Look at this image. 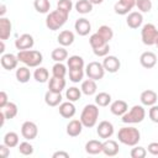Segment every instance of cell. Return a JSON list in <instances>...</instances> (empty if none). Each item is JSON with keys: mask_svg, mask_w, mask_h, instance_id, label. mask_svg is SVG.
<instances>
[{"mask_svg": "<svg viewBox=\"0 0 158 158\" xmlns=\"http://www.w3.org/2000/svg\"><path fill=\"white\" fill-rule=\"evenodd\" d=\"M105 68L102 65V63L100 62H90L89 64H86L85 67V74L88 75V78L90 79H94V80H100L104 78L105 75Z\"/></svg>", "mask_w": 158, "mask_h": 158, "instance_id": "cell-7", "label": "cell"}, {"mask_svg": "<svg viewBox=\"0 0 158 158\" xmlns=\"http://www.w3.org/2000/svg\"><path fill=\"white\" fill-rule=\"evenodd\" d=\"M0 156L2 158H7L10 156V147H7L5 143L0 144Z\"/></svg>", "mask_w": 158, "mask_h": 158, "instance_id": "cell-50", "label": "cell"}, {"mask_svg": "<svg viewBox=\"0 0 158 158\" xmlns=\"http://www.w3.org/2000/svg\"><path fill=\"white\" fill-rule=\"evenodd\" d=\"M51 57L54 62H63L65 59H68V51L62 46L58 48H54L51 53Z\"/></svg>", "mask_w": 158, "mask_h": 158, "instance_id": "cell-32", "label": "cell"}, {"mask_svg": "<svg viewBox=\"0 0 158 158\" xmlns=\"http://www.w3.org/2000/svg\"><path fill=\"white\" fill-rule=\"evenodd\" d=\"M17 148H19V152L22 156H31L33 153V146L27 139L23 141V142H21V143H19Z\"/></svg>", "mask_w": 158, "mask_h": 158, "instance_id": "cell-42", "label": "cell"}, {"mask_svg": "<svg viewBox=\"0 0 158 158\" xmlns=\"http://www.w3.org/2000/svg\"><path fill=\"white\" fill-rule=\"evenodd\" d=\"M58 110H59V115H60L62 117H64V118H72V117L75 115V112H77L73 101H69V100L62 102V104L59 105Z\"/></svg>", "mask_w": 158, "mask_h": 158, "instance_id": "cell-20", "label": "cell"}, {"mask_svg": "<svg viewBox=\"0 0 158 158\" xmlns=\"http://www.w3.org/2000/svg\"><path fill=\"white\" fill-rule=\"evenodd\" d=\"M120 152V147L118 143L115 139H105V142H102V153L107 157H115L117 153Z\"/></svg>", "mask_w": 158, "mask_h": 158, "instance_id": "cell-15", "label": "cell"}, {"mask_svg": "<svg viewBox=\"0 0 158 158\" xmlns=\"http://www.w3.org/2000/svg\"><path fill=\"white\" fill-rule=\"evenodd\" d=\"M96 32H98L106 42H110V41L112 40V37H114V31H112V28H111L110 26H107V25L100 26Z\"/></svg>", "mask_w": 158, "mask_h": 158, "instance_id": "cell-39", "label": "cell"}, {"mask_svg": "<svg viewBox=\"0 0 158 158\" xmlns=\"http://www.w3.org/2000/svg\"><path fill=\"white\" fill-rule=\"evenodd\" d=\"M57 9L69 14L72 11V9H73V2H72V0H58Z\"/></svg>", "mask_w": 158, "mask_h": 158, "instance_id": "cell-45", "label": "cell"}, {"mask_svg": "<svg viewBox=\"0 0 158 158\" xmlns=\"http://www.w3.org/2000/svg\"><path fill=\"white\" fill-rule=\"evenodd\" d=\"M0 63H1V67L6 70H12L17 67V63H19V58L17 56L12 54V53H4L0 58Z\"/></svg>", "mask_w": 158, "mask_h": 158, "instance_id": "cell-14", "label": "cell"}, {"mask_svg": "<svg viewBox=\"0 0 158 158\" xmlns=\"http://www.w3.org/2000/svg\"><path fill=\"white\" fill-rule=\"evenodd\" d=\"M102 65L105 68L106 72L109 73H116L118 72L120 67H121V62L120 59L116 57V56H106L104 57V60H102Z\"/></svg>", "mask_w": 158, "mask_h": 158, "instance_id": "cell-12", "label": "cell"}, {"mask_svg": "<svg viewBox=\"0 0 158 158\" xmlns=\"http://www.w3.org/2000/svg\"><path fill=\"white\" fill-rule=\"evenodd\" d=\"M139 63L143 68L146 69H151L153 68L156 64H157V56L151 52V51H147V52H143L139 57Z\"/></svg>", "mask_w": 158, "mask_h": 158, "instance_id": "cell-18", "label": "cell"}, {"mask_svg": "<svg viewBox=\"0 0 158 158\" xmlns=\"http://www.w3.org/2000/svg\"><path fill=\"white\" fill-rule=\"evenodd\" d=\"M5 14H6V6H5V4H1L0 5V17H4Z\"/></svg>", "mask_w": 158, "mask_h": 158, "instance_id": "cell-52", "label": "cell"}, {"mask_svg": "<svg viewBox=\"0 0 158 158\" xmlns=\"http://www.w3.org/2000/svg\"><path fill=\"white\" fill-rule=\"evenodd\" d=\"M68 16L69 14L64 12V11H60V10H53L51 12L47 14V17H46V26L48 30L51 31H57L59 28H62L67 20H68Z\"/></svg>", "mask_w": 158, "mask_h": 158, "instance_id": "cell-3", "label": "cell"}, {"mask_svg": "<svg viewBox=\"0 0 158 158\" xmlns=\"http://www.w3.org/2000/svg\"><path fill=\"white\" fill-rule=\"evenodd\" d=\"M147 151L152 156H158V142H151L147 147Z\"/></svg>", "mask_w": 158, "mask_h": 158, "instance_id": "cell-49", "label": "cell"}, {"mask_svg": "<svg viewBox=\"0 0 158 158\" xmlns=\"http://www.w3.org/2000/svg\"><path fill=\"white\" fill-rule=\"evenodd\" d=\"M99 118V106L96 104H88L84 106L81 114H80V121L84 127L91 128L96 125Z\"/></svg>", "mask_w": 158, "mask_h": 158, "instance_id": "cell-4", "label": "cell"}, {"mask_svg": "<svg viewBox=\"0 0 158 158\" xmlns=\"http://www.w3.org/2000/svg\"><path fill=\"white\" fill-rule=\"evenodd\" d=\"M148 116L151 118L152 122L158 123V105H152L149 111H148Z\"/></svg>", "mask_w": 158, "mask_h": 158, "instance_id": "cell-47", "label": "cell"}, {"mask_svg": "<svg viewBox=\"0 0 158 158\" xmlns=\"http://www.w3.org/2000/svg\"><path fill=\"white\" fill-rule=\"evenodd\" d=\"M136 7H137L138 11L142 12V14L149 12V11L152 10V1H151V0H137Z\"/></svg>", "mask_w": 158, "mask_h": 158, "instance_id": "cell-43", "label": "cell"}, {"mask_svg": "<svg viewBox=\"0 0 158 158\" xmlns=\"http://www.w3.org/2000/svg\"><path fill=\"white\" fill-rule=\"evenodd\" d=\"M84 78V69H69V80L73 83H79Z\"/></svg>", "mask_w": 158, "mask_h": 158, "instance_id": "cell-41", "label": "cell"}, {"mask_svg": "<svg viewBox=\"0 0 158 158\" xmlns=\"http://www.w3.org/2000/svg\"><path fill=\"white\" fill-rule=\"evenodd\" d=\"M35 10L40 14H48L51 9V2L49 0H35L33 1Z\"/></svg>", "mask_w": 158, "mask_h": 158, "instance_id": "cell-37", "label": "cell"}, {"mask_svg": "<svg viewBox=\"0 0 158 158\" xmlns=\"http://www.w3.org/2000/svg\"><path fill=\"white\" fill-rule=\"evenodd\" d=\"M95 104L98 106H101V107L109 106L111 104V95L106 91H101V93L96 94L95 95Z\"/></svg>", "mask_w": 158, "mask_h": 158, "instance_id": "cell-34", "label": "cell"}, {"mask_svg": "<svg viewBox=\"0 0 158 158\" xmlns=\"http://www.w3.org/2000/svg\"><path fill=\"white\" fill-rule=\"evenodd\" d=\"M74 6H75L77 12L81 14V15H86V14L91 12V10H93V4L90 2V0H78Z\"/></svg>", "mask_w": 158, "mask_h": 158, "instance_id": "cell-29", "label": "cell"}, {"mask_svg": "<svg viewBox=\"0 0 158 158\" xmlns=\"http://www.w3.org/2000/svg\"><path fill=\"white\" fill-rule=\"evenodd\" d=\"M12 32V23L7 17H0V40L6 41Z\"/></svg>", "mask_w": 158, "mask_h": 158, "instance_id": "cell-19", "label": "cell"}, {"mask_svg": "<svg viewBox=\"0 0 158 158\" xmlns=\"http://www.w3.org/2000/svg\"><path fill=\"white\" fill-rule=\"evenodd\" d=\"M4 143L10 147V148H14V147H17L19 143H20V139H19V135L14 131H10V132H6L5 136H4Z\"/></svg>", "mask_w": 158, "mask_h": 158, "instance_id": "cell-31", "label": "cell"}, {"mask_svg": "<svg viewBox=\"0 0 158 158\" xmlns=\"http://www.w3.org/2000/svg\"><path fill=\"white\" fill-rule=\"evenodd\" d=\"M141 38H142V42L146 46L156 44V42L158 40V28L153 23L143 25L142 30H141Z\"/></svg>", "mask_w": 158, "mask_h": 158, "instance_id": "cell-6", "label": "cell"}, {"mask_svg": "<svg viewBox=\"0 0 158 158\" xmlns=\"http://www.w3.org/2000/svg\"><path fill=\"white\" fill-rule=\"evenodd\" d=\"M126 23L130 28H138L142 26L143 23V16H142V12L139 11H132L127 15V19H126Z\"/></svg>", "mask_w": 158, "mask_h": 158, "instance_id": "cell-16", "label": "cell"}, {"mask_svg": "<svg viewBox=\"0 0 158 158\" xmlns=\"http://www.w3.org/2000/svg\"><path fill=\"white\" fill-rule=\"evenodd\" d=\"M85 152L89 154H99L102 152V142L99 139H90L85 143Z\"/></svg>", "mask_w": 158, "mask_h": 158, "instance_id": "cell-27", "label": "cell"}, {"mask_svg": "<svg viewBox=\"0 0 158 158\" xmlns=\"http://www.w3.org/2000/svg\"><path fill=\"white\" fill-rule=\"evenodd\" d=\"M64 88H65V79L64 78H58V77H53V75H52V78H49L48 90H52L56 93H62Z\"/></svg>", "mask_w": 158, "mask_h": 158, "instance_id": "cell-25", "label": "cell"}, {"mask_svg": "<svg viewBox=\"0 0 158 158\" xmlns=\"http://www.w3.org/2000/svg\"><path fill=\"white\" fill-rule=\"evenodd\" d=\"M19 58V62L23 63L28 68H37L43 62V56L40 51L36 49H26V51H19L16 54Z\"/></svg>", "mask_w": 158, "mask_h": 158, "instance_id": "cell-2", "label": "cell"}, {"mask_svg": "<svg viewBox=\"0 0 158 158\" xmlns=\"http://www.w3.org/2000/svg\"><path fill=\"white\" fill-rule=\"evenodd\" d=\"M74 33L69 30H63L59 32L58 37H57V41L60 46L63 47H68V46H72L73 42H74Z\"/></svg>", "mask_w": 158, "mask_h": 158, "instance_id": "cell-24", "label": "cell"}, {"mask_svg": "<svg viewBox=\"0 0 158 158\" xmlns=\"http://www.w3.org/2000/svg\"><path fill=\"white\" fill-rule=\"evenodd\" d=\"M80 89H81V93L85 94V95H88V96L94 95V94L96 93V90H98L96 80L90 79V78H88L86 80H83V81H81V86H80Z\"/></svg>", "mask_w": 158, "mask_h": 158, "instance_id": "cell-26", "label": "cell"}, {"mask_svg": "<svg viewBox=\"0 0 158 158\" xmlns=\"http://www.w3.org/2000/svg\"><path fill=\"white\" fill-rule=\"evenodd\" d=\"M74 30L79 36H88L89 32L91 31V23L88 19L80 17L75 21L74 23Z\"/></svg>", "mask_w": 158, "mask_h": 158, "instance_id": "cell-13", "label": "cell"}, {"mask_svg": "<svg viewBox=\"0 0 158 158\" xmlns=\"http://www.w3.org/2000/svg\"><path fill=\"white\" fill-rule=\"evenodd\" d=\"M9 102V96L6 94V91H0V109H4Z\"/></svg>", "mask_w": 158, "mask_h": 158, "instance_id": "cell-48", "label": "cell"}, {"mask_svg": "<svg viewBox=\"0 0 158 158\" xmlns=\"http://www.w3.org/2000/svg\"><path fill=\"white\" fill-rule=\"evenodd\" d=\"M67 65L69 69H78V68L84 69L85 63H84L83 57H80V56H70L67 59Z\"/></svg>", "mask_w": 158, "mask_h": 158, "instance_id": "cell-30", "label": "cell"}, {"mask_svg": "<svg viewBox=\"0 0 158 158\" xmlns=\"http://www.w3.org/2000/svg\"><path fill=\"white\" fill-rule=\"evenodd\" d=\"M33 78L38 83H46L49 79V72L44 67H37V69L33 73Z\"/></svg>", "mask_w": 158, "mask_h": 158, "instance_id": "cell-33", "label": "cell"}, {"mask_svg": "<svg viewBox=\"0 0 158 158\" xmlns=\"http://www.w3.org/2000/svg\"><path fill=\"white\" fill-rule=\"evenodd\" d=\"M21 135L27 141H32L37 137L38 135V127L35 122L32 121H25L21 126Z\"/></svg>", "mask_w": 158, "mask_h": 158, "instance_id": "cell-8", "label": "cell"}, {"mask_svg": "<svg viewBox=\"0 0 158 158\" xmlns=\"http://www.w3.org/2000/svg\"><path fill=\"white\" fill-rule=\"evenodd\" d=\"M53 158H69V153L68 152H64V151H57L52 154Z\"/></svg>", "mask_w": 158, "mask_h": 158, "instance_id": "cell-51", "label": "cell"}, {"mask_svg": "<svg viewBox=\"0 0 158 158\" xmlns=\"http://www.w3.org/2000/svg\"><path fill=\"white\" fill-rule=\"evenodd\" d=\"M156 46H157V47H158V40H157V42H156Z\"/></svg>", "mask_w": 158, "mask_h": 158, "instance_id": "cell-55", "label": "cell"}, {"mask_svg": "<svg viewBox=\"0 0 158 158\" xmlns=\"http://www.w3.org/2000/svg\"><path fill=\"white\" fill-rule=\"evenodd\" d=\"M96 133L100 138L102 139H107L114 135V125L110 121H101L99 122L98 127H96Z\"/></svg>", "mask_w": 158, "mask_h": 158, "instance_id": "cell-11", "label": "cell"}, {"mask_svg": "<svg viewBox=\"0 0 158 158\" xmlns=\"http://www.w3.org/2000/svg\"><path fill=\"white\" fill-rule=\"evenodd\" d=\"M89 43H90V47H91L93 49H96V48H100V47L107 44L109 42H106L98 32H95V33H93V35L89 37Z\"/></svg>", "mask_w": 158, "mask_h": 158, "instance_id": "cell-35", "label": "cell"}, {"mask_svg": "<svg viewBox=\"0 0 158 158\" xmlns=\"http://www.w3.org/2000/svg\"><path fill=\"white\" fill-rule=\"evenodd\" d=\"M33 44H35V40H33L32 35H30V33H23L15 40V47L19 51L31 49L33 47Z\"/></svg>", "mask_w": 158, "mask_h": 158, "instance_id": "cell-9", "label": "cell"}, {"mask_svg": "<svg viewBox=\"0 0 158 158\" xmlns=\"http://www.w3.org/2000/svg\"><path fill=\"white\" fill-rule=\"evenodd\" d=\"M5 41H2V40H0V53H2L4 54V52H5V43H4Z\"/></svg>", "mask_w": 158, "mask_h": 158, "instance_id": "cell-53", "label": "cell"}, {"mask_svg": "<svg viewBox=\"0 0 158 158\" xmlns=\"http://www.w3.org/2000/svg\"><path fill=\"white\" fill-rule=\"evenodd\" d=\"M146 117V110L143 105H133L130 110H127L122 116L121 121L123 123H139Z\"/></svg>", "mask_w": 158, "mask_h": 158, "instance_id": "cell-5", "label": "cell"}, {"mask_svg": "<svg viewBox=\"0 0 158 158\" xmlns=\"http://www.w3.org/2000/svg\"><path fill=\"white\" fill-rule=\"evenodd\" d=\"M128 110V105L125 100H115L110 104V111L115 116H122Z\"/></svg>", "mask_w": 158, "mask_h": 158, "instance_id": "cell-21", "label": "cell"}, {"mask_svg": "<svg viewBox=\"0 0 158 158\" xmlns=\"http://www.w3.org/2000/svg\"><path fill=\"white\" fill-rule=\"evenodd\" d=\"M117 138H118V142H121L122 144L133 147V146L138 144V142L141 139V132L138 131V128H136L133 126H125L118 130Z\"/></svg>", "mask_w": 158, "mask_h": 158, "instance_id": "cell-1", "label": "cell"}, {"mask_svg": "<svg viewBox=\"0 0 158 158\" xmlns=\"http://www.w3.org/2000/svg\"><path fill=\"white\" fill-rule=\"evenodd\" d=\"M104 0H90V2L93 4V5H99V4H101Z\"/></svg>", "mask_w": 158, "mask_h": 158, "instance_id": "cell-54", "label": "cell"}, {"mask_svg": "<svg viewBox=\"0 0 158 158\" xmlns=\"http://www.w3.org/2000/svg\"><path fill=\"white\" fill-rule=\"evenodd\" d=\"M1 110H2L4 114H5L6 120H11V118L16 117V116H17V112H19L17 105H16L15 102H12V101H9L7 105H6L4 109H1Z\"/></svg>", "mask_w": 158, "mask_h": 158, "instance_id": "cell-36", "label": "cell"}, {"mask_svg": "<svg viewBox=\"0 0 158 158\" xmlns=\"http://www.w3.org/2000/svg\"><path fill=\"white\" fill-rule=\"evenodd\" d=\"M93 52H94V54L96 57H106L109 54V52H110V44L107 43V44H105V46H102L100 48L93 49Z\"/></svg>", "mask_w": 158, "mask_h": 158, "instance_id": "cell-46", "label": "cell"}, {"mask_svg": "<svg viewBox=\"0 0 158 158\" xmlns=\"http://www.w3.org/2000/svg\"><path fill=\"white\" fill-rule=\"evenodd\" d=\"M83 123L80 120H70L67 125V135L70 136V137H77L83 131Z\"/></svg>", "mask_w": 158, "mask_h": 158, "instance_id": "cell-22", "label": "cell"}, {"mask_svg": "<svg viewBox=\"0 0 158 158\" xmlns=\"http://www.w3.org/2000/svg\"><path fill=\"white\" fill-rule=\"evenodd\" d=\"M67 67L62 62H56V64L52 67V75L58 78H64L67 75Z\"/></svg>", "mask_w": 158, "mask_h": 158, "instance_id": "cell-40", "label": "cell"}, {"mask_svg": "<svg viewBox=\"0 0 158 158\" xmlns=\"http://www.w3.org/2000/svg\"><path fill=\"white\" fill-rule=\"evenodd\" d=\"M81 94H83V93H81V89H79V88H77V86H70V88H68L67 91H65V98H67L69 101L75 102V101H78V100L80 99Z\"/></svg>", "mask_w": 158, "mask_h": 158, "instance_id": "cell-38", "label": "cell"}, {"mask_svg": "<svg viewBox=\"0 0 158 158\" xmlns=\"http://www.w3.org/2000/svg\"><path fill=\"white\" fill-rule=\"evenodd\" d=\"M139 100H141V104L143 106H152V105H156L157 100H158V95L154 90H151V89H147L141 93V96H139Z\"/></svg>", "mask_w": 158, "mask_h": 158, "instance_id": "cell-17", "label": "cell"}, {"mask_svg": "<svg viewBox=\"0 0 158 158\" xmlns=\"http://www.w3.org/2000/svg\"><path fill=\"white\" fill-rule=\"evenodd\" d=\"M137 0H118L114 5V10L117 15H128V12L136 6Z\"/></svg>", "mask_w": 158, "mask_h": 158, "instance_id": "cell-10", "label": "cell"}, {"mask_svg": "<svg viewBox=\"0 0 158 158\" xmlns=\"http://www.w3.org/2000/svg\"><path fill=\"white\" fill-rule=\"evenodd\" d=\"M15 77H16V79H17L19 83L25 84V83H27V81L30 80V78H31V72H30V69H28L27 65L20 67V68L16 69Z\"/></svg>", "mask_w": 158, "mask_h": 158, "instance_id": "cell-28", "label": "cell"}, {"mask_svg": "<svg viewBox=\"0 0 158 158\" xmlns=\"http://www.w3.org/2000/svg\"><path fill=\"white\" fill-rule=\"evenodd\" d=\"M130 156L132 158H144L147 156V149L144 147H141V146H133V148L131 149L130 152Z\"/></svg>", "mask_w": 158, "mask_h": 158, "instance_id": "cell-44", "label": "cell"}, {"mask_svg": "<svg viewBox=\"0 0 158 158\" xmlns=\"http://www.w3.org/2000/svg\"><path fill=\"white\" fill-rule=\"evenodd\" d=\"M44 102L48 106H59L62 104V93H56L52 90H48L44 94Z\"/></svg>", "mask_w": 158, "mask_h": 158, "instance_id": "cell-23", "label": "cell"}]
</instances>
